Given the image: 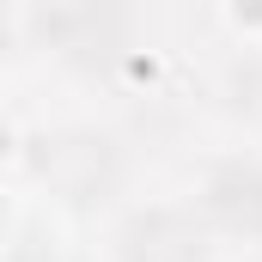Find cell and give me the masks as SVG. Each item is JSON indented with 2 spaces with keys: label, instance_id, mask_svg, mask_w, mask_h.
<instances>
[{
  "label": "cell",
  "instance_id": "cell-1",
  "mask_svg": "<svg viewBox=\"0 0 262 262\" xmlns=\"http://www.w3.org/2000/svg\"><path fill=\"white\" fill-rule=\"evenodd\" d=\"M201 256H207L201 226L189 213H171V207L140 213L122 232V262H201Z\"/></svg>",
  "mask_w": 262,
  "mask_h": 262
},
{
  "label": "cell",
  "instance_id": "cell-2",
  "mask_svg": "<svg viewBox=\"0 0 262 262\" xmlns=\"http://www.w3.org/2000/svg\"><path fill=\"white\" fill-rule=\"evenodd\" d=\"M207 213L226 232H262V165H220L207 177Z\"/></svg>",
  "mask_w": 262,
  "mask_h": 262
},
{
  "label": "cell",
  "instance_id": "cell-3",
  "mask_svg": "<svg viewBox=\"0 0 262 262\" xmlns=\"http://www.w3.org/2000/svg\"><path fill=\"white\" fill-rule=\"evenodd\" d=\"M110 171H116V159L104 140H55L43 152V177L67 195H92L98 183H110Z\"/></svg>",
  "mask_w": 262,
  "mask_h": 262
}]
</instances>
